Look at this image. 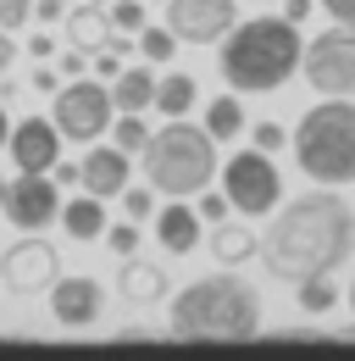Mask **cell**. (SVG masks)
<instances>
[{
    "instance_id": "obj_1",
    "label": "cell",
    "mask_w": 355,
    "mask_h": 361,
    "mask_svg": "<svg viewBox=\"0 0 355 361\" xmlns=\"http://www.w3.org/2000/svg\"><path fill=\"white\" fill-rule=\"evenodd\" d=\"M355 250V212L344 195L333 189H306L294 195L261 239V262L283 283H306V278H333Z\"/></svg>"
},
{
    "instance_id": "obj_2",
    "label": "cell",
    "mask_w": 355,
    "mask_h": 361,
    "mask_svg": "<svg viewBox=\"0 0 355 361\" xmlns=\"http://www.w3.org/2000/svg\"><path fill=\"white\" fill-rule=\"evenodd\" d=\"M222 78L244 94H272L278 84H289L306 61V39H300V23L289 17H250V23H233L228 39H222Z\"/></svg>"
},
{
    "instance_id": "obj_3",
    "label": "cell",
    "mask_w": 355,
    "mask_h": 361,
    "mask_svg": "<svg viewBox=\"0 0 355 361\" xmlns=\"http://www.w3.org/2000/svg\"><path fill=\"white\" fill-rule=\"evenodd\" d=\"M261 328V295L233 278V272H211V278H194L189 289L173 295V334L178 339H250Z\"/></svg>"
},
{
    "instance_id": "obj_4",
    "label": "cell",
    "mask_w": 355,
    "mask_h": 361,
    "mask_svg": "<svg viewBox=\"0 0 355 361\" xmlns=\"http://www.w3.org/2000/svg\"><path fill=\"white\" fill-rule=\"evenodd\" d=\"M217 173H222L217 167V134L194 128L183 117H173L161 134H150V145H144V178H150V189H161L167 200H189V195L211 189Z\"/></svg>"
},
{
    "instance_id": "obj_5",
    "label": "cell",
    "mask_w": 355,
    "mask_h": 361,
    "mask_svg": "<svg viewBox=\"0 0 355 361\" xmlns=\"http://www.w3.org/2000/svg\"><path fill=\"white\" fill-rule=\"evenodd\" d=\"M294 161L316 183H355V106H350V94H322L300 117Z\"/></svg>"
},
{
    "instance_id": "obj_6",
    "label": "cell",
    "mask_w": 355,
    "mask_h": 361,
    "mask_svg": "<svg viewBox=\"0 0 355 361\" xmlns=\"http://www.w3.org/2000/svg\"><path fill=\"white\" fill-rule=\"evenodd\" d=\"M222 195L233 200V212L266 217L283 200V178H278V167H272L266 150H239V156L222 161Z\"/></svg>"
},
{
    "instance_id": "obj_7",
    "label": "cell",
    "mask_w": 355,
    "mask_h": 361,
    "mask_svg": "<svg viewBox=\"0 0 355 361\" xmlns=\"http://www.w3.org/2000/svg\"><path fill=\"white\" fill-rule=\"evenodd\" d=\"M300 73H306L311 90H322V94H355V23L333 17V28L306 39Z\"/></svg>"
},
{
    "instance_id": "obj_8",
    "label": "cell",
    "mask_w": 355,
    "mask_h": 361,
    "mask_svg": "<svg viewBox=\"0 0 355 361\" xmlns=\"http://www.w3.org/2000/svg\"><path fill=\"white\" fill-rule=\"evenodd\" d=\"M111 90L100 84V78H73V84H61L56 90V128L67 139H78V145H94V139L106 134V123H111Z\"/></svg>"
},
{
    "instance_id": "obj_9",
    "label": "cell",
    "mask_w": 355,
    "mask_h": 361,
    "mask_svg": "<svg viewBox=\"0 0 355 361\" xmlns=\"http://www.w3.org/2000/svg\"><path fill=\"white\" fill-rule=\"evenodd\" d=\"M0 278H6V289L11 295H50L56 289V278H61V256H56V245L39 239V233H23L6 256H0Z\"/></svg>"
},
{
    "instance_id": "obj_10",
    "label": "cell",
    "mask_w": 355,
    "mask_h": 361,
    "mask_svg": "<svg viewBox=\"0 0 355 361\" xmlns=\"http://www.w3.org/2000/svg\"><path fill=\"white\" fill-rule=\"evenodd\" d=\"M239 23V0H167V28L183 45H217Z\"/></svg>"
},
{
    "instance_id": "obj_11",
    "label": "cell",
    "mask_w": 355,
    "mask_h": 361,
    "mask_svg": "<svg viewBox=\"0 0 355 361\" xmlns=\"http://www.w3.org/2000/svg\"><path fill=\"white\" fill-rule=\"evenodd\" d=\"M56 212H61V183L56 178H44V173H17V178L6 183V217H11V228L39 233L44 223H56Z\"/></svg>"
},
{
    "instance_id": "obj_12",
    "label": "cell",
    "mask_w": 355,
    "mask_h": 361,
    "mask_svg": "<svg viewBox=\"0 0 355 361\" xmlns=\"http://www.w3.org/2000/svg\"><path fill=\"white\" fill-rule=\"evenodd\" d=\"M11 161H17V173H50L56 161H61V128H56V117H23L17 128H11Z\"/></svg>"
},
{
    "instance_id": "obj_13",
    "label": "cell",
    "mask_w": 355,
    "mask_h": 361,
    "mask_svg": "<svg viewBox=\"0 0 355 361\" xmlns=\"http://www.w3.org/2000/svg\"><path fill=\"white\" fill-rule=\"evenodd\" d=\"M100 300H106V289L94 278H56V289H50V312L61 328H89L100 317Z\"/></svg>"
},
{
    "instance_id": "obj_14",
    "label": "cell",
    "mask_w": 355,
    "mask_h": 361,
    "mask_svg": "<svg viewBox=\"0 0 355 361\" xmlns=\"http://www.w3.org/2000/svg\"><path fill=\"white\" fill-rule=\"evenodd\" d=\"M78 167H84V189L100 195V200H111V195L128 189V150L123 145H94Z\"/></svg>"
},
{
    "instance_id": "obj_15",
    "label": "cell",
    "mask_w": 355,
    "mask_h": 361,
    "mask_svg": "<svg viewBox=\"0 0 355 361\" xmlns=\"http://www.w3.org/2000/svg\"><path fill=\"white\" fill-rule=\"evenodd\" d=\"M67 39L89 56H100V50H128L117 39V23H111V11H100V6H78L73 17H67Z\"/></svg>"
},
{
    "instance_id": "obj_16",
    "label": "cell",
    "mask_w": 355,
    "mask_h": 361,
    "mask_svg": "<svg viewBox=\"0 0 355 361\" xmlns=\"http://www.w3.org/2000/svg\"><path fill=\"white\" fill-rule=\"evenodd\" d=\"M117 289H123V300H133V306H156L161 295H167V267H156V262H133L117 272Z\"/></svg>"
},
{
    "instance_id": "obj_17",
    "label": "cell",
    "mask_w": 355,
    "mask_h": 361,
    "mask_svg": "<svg viewBox=\"0 0 355 361\" xmlns=\"http://www.w3.org/2000/svg\"><path fill=\"white\" fill-rule=\"evenodd\" d=\"M156 239H161L173 256H189V250L200 245V212H189L183 200H173V206L156 217Z\"/></svg>"
},
{
    "instance_id": "obj_18",
    "label": "cell",
    "mask_w": 355,
    "mask_h": 361,
    "mask_svg": "<svg viewBox=\"0 0 355 361\" xmlns=\"http://www.w3.org/2000/svg\"><path fill=\"white\" fill-rule=\"evenodd\" d=\"M111 100H117V111L156 106V73H150V67H123V73L111 78Z\"/></svg>"
},
{
    "instance_id": "obj_19",
    "label": "cell",
    "mask_w": 355,
    "mask_h": 361,
    "mask_svg": "<svg viewBox=\"0 0 355 361\" xmlns=\"http://www.w3.org/2000/svg\"><path fill=\"white\" fill-rule=\"evenodd\" d=\"M256 250H261V239H256L244 223H217V233H211V256H217L222 267H239V262H250Z\"/></svg>"
},
{
    "instance_id": "obj_20",
    "label": "cell",
    "mask_w": 355,
    "mask_h": 361,
    "mask_svg": "<svg viewBox=\"0 0 355 361\" xmlns=\"http://www.w3.org/2000/svg\"><path fill=\"white\" fill-rule=\"evenodd\" d=\"M189 106H194V78H189V73H167V78L156 84V111L189 117Z\"/></svg>"
},
{
    "instance_id": "obj_21",
    "label": "cell",
    "mask_w": 355,
    "mask_h": 361,
    "mask_svg": "<svg viewBox=\"0 0 355 361\" xmlns=\"http://www.w3.org/2000/svg\"><path fill=\"white\" fill-rule=\"evenodd\" d=\"M67 233H73V239H100V233H106V212H100V195L67 200Z\"/></svg>"
},
{
    "instance_id": "obj_22",
    "label": "cell",
    "mask_w": 355,
    "mask_h": 361,
    "mask_svg": "<svg viewBox=\"0 0 355 361\" xmlns=\"http://www.w3.org/2000/svg\"><path fill=\"white\" fill-rule=\"evenodd\" d=\"M206 128H211L217 139L244 134V111H239V100H233V94H222V100H211V106H206Z\"/></svg>"
},
{
    "instance_id": "obj_23",
    "label": "cell",
    "mask_w": 355,
    "mask_h": 361,
    "mask_svg": "<svg viewBox=\"0 0 355 361\" xmlns=\"http://www.w3.org/2000/svg\"><path fill=\"white\" fill-rule=\"evenodd\" d=\"M111 145H123V150H139V156H144V145H150V128H144V117H139V111H123V117H117V123H111Z\"/></svg>"
},
{
    "instance_id": "obj_24",
    "label": "cell",
    "mask_w": 355,
    "mask_h": 361,
    "mask_svg": "<svg viewBox=\"0 0 355 361\" xmlns=\"http://www.w3.org/2000/svg\"><path fill=\"white\" fill-rule=\"evenodd\" d=\"M139 50H144V61H173L178 56V34L173 28H139Z\"/></svg>"
},
{
    "instance_id": "obj_25",
    "label": "cell",
    "mask_w": 355,
    "mask_h": 361,
    "mask_svg": "<svg viewBox=\"0 0 355 361\" xmlns=\"http://www.w3.org/2000/svg\"><path fill=\"white\" fill-rule=\"evenodd\" d=\"M294 289H300V312H333V300H339L333 278H306V283H294Z\"/></svg>"
},
{
    "instance_id": "obj_26",
    "label": "cell",
    "mask_w": 355,
    "mask_h": 361,
    "mask_svg": "<svg viewBox=\"0 0 355 361\" xmlns=\"http://www.w3.org/2000/svg\"><path fill=\"white\" fill-rule=\"evenodd\" d=\"M111 23H117V34H139L144 28V6L139 0H117L111 6Z\"/></svg>"
},
{
    "instance_id": "obj_27",
    "label": "cell",
    "mask_w": 355,
    "mask_h": 361,
    "mask_svg": "<svg viewBox=\"0 0 355 361\" xmlns=\"http://www.w3.org/2000/svg\"><path fill=\"white\" fill-rule=\"evenodd\" d=\"M123 212H128L133 223H144L156 212V189H123Z\"/></svg>"
},
{
    "instance_id": "obj_28",
    "label": "cell",
    "mask_w": 355,
    "mask_h": 361,
    "mask_svg": "<svg viewBox=\"0 0 355 361\" xmlns=\"http://www.w3.org/2000/svg\"><path fill=\"white\" fill-rule=\"evenodd\" d=\"M250 139H256V150H266V156L289 145V134H283V123H256V128H250Z\"/></svg>"
},
{
    "instance_id": "obj_29",
    "label": "cell",
    "mask_w": 355,
    "mask_h": 361,
    "mask_svg": "<svg viewBox=\"0 0 355 361\" xmlns=\"http://www.w3.org/2000/svg\"><path fill=\"white\" fill-rule=\"evenodd\" d=\"M34 17V0H0V28H23Z\"/></svg>"
},
{
    "instance_id": "obj_30",
    "label": "cell",
    "mask_w": 355,
    "mask_h": 361,
    "mask_svg": "<svg viewBox=\"0 0 355 361\" xmlns=\"http://www.w3.org/2000/svg\"><path fill=\"white\" fill-rule=\"evenodd\" d=\"M228 212H233V200H228V195H211V189H200V217H206V223H222Z\"/></svg>"
},
{
    "instance_id": "obj_31",
    "label": "cell",
    "mask_w": 355,
    "mask_h": 361,
    "mask_svg": "<svg viewBox=\"0 0 355 361\" xmlns=\"http://www.w3.org/2000/svg\"><path fill=\"white\" fill-rule=\"evenodd\" d=\"M106 245H111L117 256H133V245H139V228H133V223H117L111 233H106Z\"/></svg>"
},
{
    "instance_id": "obj_32",
    "label": "cell",
    "mask_w": 355,
    "mask_h": 361,
    "mask_svg": "<svg viewBox=\"0 0 355 361\" xmlns=\"http://www.w3.org/2000/svg\"><path fill=\"white\" fill-rule=\"evenodd\" d=\"M117 56H123V50H100L94 73H100V78H117V73H123V61H117Z\"/></svg>"
},
{
    "instance_id": "obj_33",
    "label": "cell",
    "mask_w": 355,
    "mask_h": 361,
    "mask_svg": "<svg viewBox=\"0 0 355 361\" xmlns=\"http://www.w3.org/2000/svg\"><path fill=\"white\" fill-rule=\"evenodd\" d=\"M84 56L89 50H67L61 56V78H84Z\"/></svg>"
},
{
    "instance_id": "obj_34",
    "label": "cell",
    "mask_w": 355,
    "mask_h": 361,
    "mask_svg": "<svg viewBox=\"0 0 355 361\" xmlns=\"http://www.w3.org/2000/svg\"><path fill=\"white\" fill-rule=\"evenodd\" d=\"M278 6H283V17H289V23H306L316 0H278Z\"/></svg>"
},
{
    "instance_id": "obj_35",
    "label": "cell",
    "mask_w": 355,
    "mask_h": 361,
    "mask_svg": "<svg viewBox=\"0 0 355 361\" xmlns=\"http://www.w3.org/2000/svg\"><path fill=\"white\" fill-rule=\"evenodd\" d=\"M316 6H328V17L339 23H355V0H316Z\"/></svg>"
},
{
    "instance_id": "obj_36",
    "label": "cell",
    "mask_w": 355,
    "mask_h": 361,
    "mask_svg": "<svg viewBox=\"0 0 355 361\" xmlns=\"http://www.w3.org/2000/svg\"><path fill=\"white\" fill-rule=\"evenodd\" d=\"M34 17L39 23H61V0H34Z\"/></svg>"
},
{
    "instance_id": "obj_37",
    "label": "cell",
    "mask_w": 355,
    "mask_h": 361,
    "mask_svg": "<svg viewBox=\"0 0 355 361\" xmlns=\"http://www.w3.org/2000/svg\"><path fill=\"white\" fill-rule=\"evenodd\" d=\"M11 56H17V45H11V28H0V73L11 67Z\"/></svg>"
},
{
    "instance_id": "obj_38",
    "label": "cell",
    "mask_w": 355,
    "mask_h": 361,
    "mask_svg": "<svg viewBox=\"0 0 355 361\" xmlns=\"http://www.w3.org/2000/svg\"><path fill=\"white\" fill-rule=\"evenodd\" d=\"M28 50H34V56H39V61H44V56L56 50V39H50V34H34V39H28Z\"/></svg>"
},
{
    "instance_id": "obj_39",
    "label": "cell",
    "mask_w": 355,
    "mask_h": 361,
    "mask_svg": "<svg viewBox=\"0 0 355 361\" xmlns=\"http://www.w3.org/2000/svg\"><path fill=\"white\" fill-rule=\"evenodd\" d=\"M34 90H61V84H56V73H50V67H39V73H34Z\"/></svg>"
},
{
    "instance_id": "obj_40",
    "label": "cell",
    "mask_w": 355,
    "mask_h": 361,
    "mask_svg": "<svg viewBox=\"0 0 355 361\" xmlns=\"http://www.w3.org/2000/svg\"><path fill=\"white\" fill-rule=\"evenodd\" d=\"M11 145V123H6V100H0V150Z\"/></svg>"
},
{
    "instance_id": "obj_41",
    "label": "cell",
    "mask_w": 355,
    "mask_h": 361,
    "mask_svg": "<svg viewBox=\"0 0 355 361\" xmlns=\"http://www.w3.org/2000/svg\"><path fill=\"white\" fill-rule=\"evenodd\" d=\"M0 212H6V178H0Z\"/></svg>"
},
{
    "instance_id": "obj_42",
    "label": "cell",
    "mask_w": 355,
    "mask_h": 361,
    "mask_svg": "<svg viewBox=\"0 0 355 361\" xmlns=\"http://www.w3.org/2000/svg\"><path fill=\"white\" fill-rule=\"evenodd\" d=\"M350 312H355V283H350Z\"/></svg>"
},
{
    "instance_id": "obj_43",
    "label": "cell",
    "mask_w": 355,
    "mask_h": 361,
    "mask_svg": "<svg viewBox=\"0 0 355 361\" xmlns=\"http://www.w3.org/2000/svg\"><path fill=\"white\" fill-rule=\"evenodd\" d=\"M250 6H272V0H250Z\"/></svg>"
},
{
    "instance_id": "obj_44",
    "label": "cell",
    "mask_w": 355,
    "mask_h": 361,
    "mask_svg": "<svg viewBox=\"0 0 355 361\" xmlns=\"http://www.w3.org/2000/svg\"><path fill=\"white\" fill-rule=\"evenodd\" d=\"M89 6H106V0H89Z\"/></svg>"
}]
</instances>
